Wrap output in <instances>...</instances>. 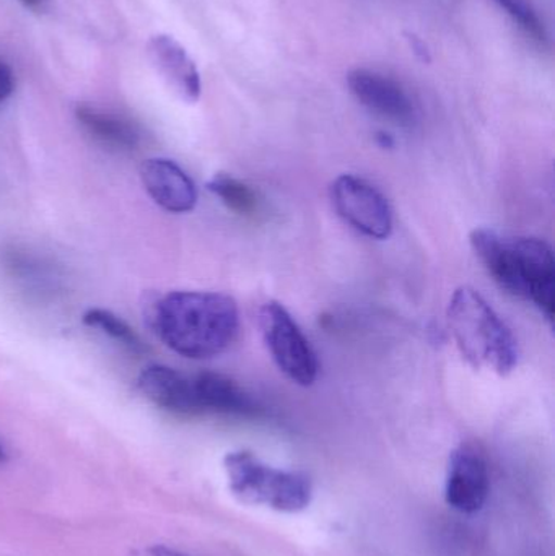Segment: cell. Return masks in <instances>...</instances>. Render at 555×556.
Returning <instances> with one entry per match:
<instances>
[{
    "mask_svg": "<svg viewBox=\"0 0 555 556\" xmlns=\"http://www.w3.org/2000/svg\"><path fill=\"white\" fill-rule=\"evenodd\" d=\"M153 329L168 349L192 359L224 353L237 339L240 313L234 298L211 291H175L156 303Z\"/></svg>",
    "mask_w": 555,
    "mask_h": 556,
    "instance_id": "obj_1",
    "label": "cell"
},
{
    "mask_svg": "<svg viewBox=\"0 0 555 556\" xmlns=\"http://www.w3.org/2000/svg\"><path fill=\"white\" fill-rule=\"evenodd\" d=\"M469 241L476 256L502 290L530 301L551 324L554 323L555 261L546 241L505 237L489 228H476Z\"/></svg>",
    "mask_w": 555,
    "mask_h": 556,
    "instance_id": "obj_2",
    "label": "cell"
},
{
    "mask_svg": "<svg viewBox=\"0 0 555 556\" xmlns=\"http://www.w3.org/2000/svg\"><path fill=\"white\" fill-rule=\"evenodd\" d=\"M449 326L463 358L476 369L507 376L518 365V342L494 307L471 287L450 298Z\"/></svg>",
    "mask_w": 555,
    "mask_h": 556,
    "instance_id": "obj_3",
    "label": "cell"
},
{
    "mask_svg": "<svg viewBox=\"0 0 555 556\" xmlns=\"http://www.w3.org/2000/svg\"><path fill=\"white\" fill-rule=\"evenodd\" d=\"M224 469L230 492L247 505L300 513L312 503L313 483L306 473L267 466L250 451L228 453Z\"/></svg>",
    "mask_w": 555,
    "mask_h": 556,
    "instance_id": "obj_4",
    "label": "cell"
},
{
    "mask_svg": "<svg viewBox=\"0 0 555 556\" xmlns=\"http://www.w3.org/2000/svg\"><path fill=\"white\" fill-rule=\"evenodd\" d=\"M260 327L277 368L295 384L312 386L318 378V358L292 314L282 304L269 301L261 307Z\"/></svg>",
    "mask_w": 555,
    "mask_h": 556,
    "instance_id": "obj_5",
    "label": "cell"
},
{
    "mask_svg": "<svg viewBox=\"0 0 555 556\" xmlns=\"http://www.w3.org/2000/svg\"><path fill=\"white\" fill-rule=\"evenodd\" d=\"M331 201L345 224L371 240H387L393 231L390 202L365 179L339 176L331 186Z\"/></svg>",
    "mask_w": 555,
    "mask_h": 556,
    "instance_id": "obj_6",
    "label": "cell"
},
{
    "mask_svg": "<svg viewBox=\"0 0 555 556\" xmlns=\"http://www.w3.org/2000/svg\"><path fill=\"white\" fill-rule=\"evenodd\" d=\"M491 490L488 460L481 451L462 446L450 457L445 500L450 508L463 515L481 511Z\"/></svg>",
    "mask_w": 555,
    "mask_h": 556,
    "instance_id": "obj_7",
    "label": "cell"
},
{
    "mask_svg": "<svg viewBox=\"0 0 555 556\" xmlns=\"http://www.w3.org/2000/svg\"><path fill=\"white\" fill-rule=\"evenodd\" d=\"M348 84L352 94L377 116L401 127L416 123L413 100L393 78L368 68H355L349 74Z\"/></svg>",
    "mask_w": 555,
    "mask_h": 556,
    "instance_id": "obj_8",
    "label": "cell"
},
{
    "mask_svg": "<svg viewBox=\"0 0 555 556\" xmlns=\"http://www.w3.org/2000/svg\"><path fill=\"white\" fill-rule=\"evenodd\" d=\"M140 178L150 198L172 214H186L198 204V189L192 179L172 160H147Z\"/></svg>",
    "mask_w": 555,
    "mask_h": 556,
    "instance_id": "obj_9",
    "label": "cell"
},
{
    "mask_svg": "<svg viewBox=\"0 0 555 556\" xmlns=\"http://www.w3.org/2000/svg\"><path fill=\"white\" fill-rule=\"evenodd\" d=\"M199 415H224V417H257V402L228 376L217 372H201L192 378Z\"/></svg>",
    "mask_w": 555,
    "mask_h": 556,
    "instance_id": "obj_10",
    "label": "cell"
},
{
    "mask_svg": "<svg viewBox=\"0 0 555 556\" xmlns=\"http://www.w3.org/2000/svg\"><path fill=\"white\" fill-rule=\"evenodd\" d=\"M139 388L156 407L181 417H198L194 382L168 366H149L139 376Z\"/></svg>",
    "mask_w": 555,
    "mask_h": 556,
    "instance_id": "obj_11",
    "label": "cell"
},
{
    "mask_svg": "<svg viewBox=\"0 0 555 556\" xmlns=\"http://www.w3.org/2000/svg\"><path fill=\"white\" fill-rule=\"evenodd\" d=\"M149 54L160 74L175 88L176 93L189 103L201 97V75L186 49L168 35L153 36L149 41Z\"/></svg>",
    "mask_w": 555,
    "mask_h": 556,
    "instance_id": "obj_12",
    "label": "cell"
},
{
    "mask_svg": "<svg viewBox=\"0 0 555 556\" xmlns=\"http://www.w3.org/2000/svg\"><path fill=\"white\" fill-rule=\"evenodd\" d=\"M75 117L88 136L106 149L114 152H134L140 146L139 127L119 114L90 104H78Z\"/></svg>",
    "mask_w": 555,
    "mask_h": 556,
    "instance_id": "obj_13",
    "label": "cell"
},
{
    "mask_svg": "<svg viewBox=\"0 0 555 556\" xmlns=\"http://www.w3.org/2000/svg\"><path fill=\"white\" fill-rule=\"evenodd\" d=\"M3 269L31 293L46 294L58 290L59 274L54 264L26 248H9L3 253Z\"/></svg>",
    "mask_w": 555,
    "mask_h": 556,
    "instance_id": "obj_14",
    "label": "cell"
},
{
    "mask_svg": "<svg viewBox=\"0 0 555 556\" xmlns=\"http://www.w3.org/2000/svg\"><path fill=\"white\" fill-rule=\"evenodd\" d=\"M207 188L235 214L243 217H257L261 214L263 202L257 192L234 176L217 175L209 182Z\"/></svg>",
    "mask_w": 555,
    "mask_h": 556,
    "instance_id": "obj_15",
    "label": "cell"
},
{
    "mask_svg": "<svg viewBox=\"0 0 555 556\" xmlns=\"http://www.w3.org/2000/svg\"><path fill=\"white\" fill-rule=\"evenodd\" d=\"M84 323L87 326L94 327V329H100L101 332L119 342L130 353L140 355V353L147 352L146 343L137 336L136 330L110 311L98 309V307L88 309L84 314Z\"/></svg>",
    "mask_w": 555,
    "mask_h": 556,
    "instance_id": "obj_16",
    "label": "cell"
},
{
    "mask_svg": "<svg viewBox=\"0 0 555 556\" xmlns=\"http://www.w3.org/2000/svg\"><path fill=\"white\" fill-rule=\"evenodd\" d=\"M521 29L537 41H546V29L531 0H495Z\"/></svg>",
    "mask_w": 555,
    "mask_h": 556,
    "instance_id": "obj_17",
    "label": "cell"
},
{
    "mask_svg": "<svg viewBox=\"0 0 555 556\" xmlns=\"http://www.w3.org/2000/svg\"><path fill=\"white\" fill-rule=\"evenodd\" d=\"M13 88H15V77H13L12 68L0 59V103L9 100Z\"/></svg>",
    "mask_w": 555,
    "mask_h": 556,
    "instance_id": "obj_18",
    "label": "cell"
},
{
    "mask_svg": "<svg viewBox=\"0 0 555 556\" xmlns=\"http://www.w3.org/2000/svg\"><path fill=\"white\" fill-rule=\"evenodd\" d=\"M146 556H186L181 552L173 551L165 545H155V547L147 548Z\"/></svg>",
    "mask_w": 555,
    "mask_h": 556,
    "instance_id": "obj_19",
    "label": "cell"
},
{
    "mask_svg": "<svg viewBox=\"0 0 555 556\" xmlns=\"http://www.w3.org/2000/svg\"><path fill=\"white\" fill-rule=\"evenodd\" d=\"M26 9L35 10V12H39V10L45 9L46 0H20Z\"/></svg>",
    "mask_w": 555,
    "mask_h": 556,
    "instance_id": "obj_20",
    "label": "cell"
},
{
    "mask_svg": "<svg viewBox=\"0 0 555 556\" xmlns=\"http://www.w3.org/2000/svg\"><path fill=\"white\" fill-rule=\"evenodd\" d=\"M3 459H5V451H3V447L0 446V463H2Z\"/></svg>",
    "mask_w": 555,
    "mask_h": 556,
    "instance_id": "obj_21",
    "label": "cell"
}]
</instances>
